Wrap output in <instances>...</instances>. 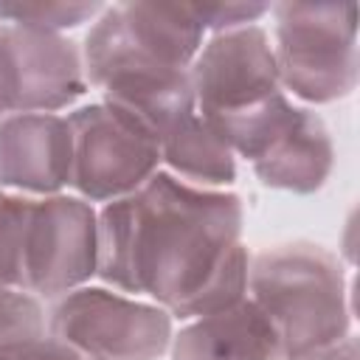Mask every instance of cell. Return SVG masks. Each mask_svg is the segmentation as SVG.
Returning <instances> with one entry per match:
<instances>
[{"label": "cell", "instance_id": "6da1fadb", "mask_svg": "<svg viewBox=\"0 0 360 360\" xmlns=\"http://www.w3.org/2000/svg\"><path fill=\"white\" fill-rule=\"evenodd\" d=\"M242 219L236 194L197 188L160 169L98 211L96 276L118 292L149 295L180 321L228 309L248 295Z\"/></svg>", "mask_w": 360, "mask_h": 360}, {"label": "cell", "instance_id": "7a4b0ae2", "mask_svg": "<svg viewBox=\"0 0 360 360\" xmlns=\"http://www.w3.org/2000/svg\"><path fill=\"white\" fill-rule=\"evenodd\" d=\"M248 298L276 326L284 360H301L352 335L343 264L315 242H284L250 256Z\"/></svg>", "mask_w": 360, "mask_h": 360}, {"label": "cell", "instance_id": "3957f363", "mask_svg": "<svg viewBox=\"0 0 360 360\" xmlns=\"http://www.w3.org/2000/svg\"><path fill=\"white\" fill-rule=\"evenodd\" d=\"M273 53L284 93L332 104L357 90V8L338 3H278Z\"/></svg>", "mask_w": 360, "mask_h": 360}, {"label": "cell", "instance_id": "277c9868", "mask_svg": "<svg viewBox=\"0 0 360 360\" xmlns=\"http://www.w3.org/2000/svg\"><path fill=\"white\" fill-rule=\"evenodd\" d=\"M205 42L202 25L188 3H115L93 20L84 45L87 84L101 87L127 68L188 70Z\"/></svg>", "mask_w": 360, "mask_h": 360}, {"label": "cell", "instance_id": "5b68a950", "mask_svg": "<svg viewBox=\"0 0 360 360\" xmlns=\"http://www.w3.org/2000/svg\"><path fill=\"white\" fill-rule=\"evenodd\" d=\"M172 323L160 304L93 284L65 292L48 312V335L87 360H158L169 352Z\"/></svg>", "mask_w": 360, "mask_h": 360}, {"label": "cell", "instance_id": "8992f818", "mask_svg": "<svg viewBox=\"0 0 360 360\" xmlns=\"http://www.w3.org/2000/svg\"><path fill=\"white\" fill-rule=\"evenodd\" d=\"M73 174L70 186L87 202H112L141 188L160 172V138L138 115L93 101L70 115Z\"/></svg>", "mask_w": 360, "mask_h": 360}, {"label": "cell", "instance_id": "52a82bcc", "mask_svg": "<svg viewBox=\"0 0 360 360\" xmlns=\"http://www.w3.org/2000/svg\"><path fill=\"white\" fill-rule=\"evenodd\" d=\"M98 267V211L79 194L34 197L25 228L22 287L62 298L90 284Z\"/></svg>", "mask_w": 360, "mask_h": 360}, {"label": "cell", "instance_id": "ba28073f", "mask_svg": "<svg viewBox=\"0 0 360 360\" xmlns=\"http://www.w3.org/2000/svg\"><path fill=\"white\" fill-rule=\"evenodd\" d=\"M82 48L51 31L0 22V112H59L87 93Z\"/></svg>", "mask_w": 360, "mask_h": 360}, {"label": "cell", "instance_id": "9c48e42d", "mask_svg": "<svg viewBox=\"0 0 360 360\" xmlns=\"http://www.w3.org/2000/svg\"><path fill=\"white\" fill-rule=\"evenodd\" d=\"M188 76L200 115L245 110L281 90L273 42L262 25L211 34L197 51Z\"/></svg>", "mask_w": 360, "mask_h": 360}, {"label": "cell", "instance_id": "30bf717a", "mask_svg": "<svg viewBox=\"0 0 360 360\" xmlns=\"http://www.w3.org/2000/svg\"><path fill=\"white\" fill-rule=\"evenodd\" d=\"M73 132L68 115L17 112L0 118V188L51 197L70 186Z\"/></svg>", "mask_w": 360, "mask_h": 360}, {"label": "cell", "instance_id": "8fae6325", "mask_svg": "<svg viewBox=\"0 0 360 360\" xmlns=\"http://www.w3.org/2000/svg\"><path fill=\"white\" fill-rule=\"evenodd\" d=\"M172 360H284L270 318L245 295L228 309L186 321L169 343Z\"/></svg>", "mask_w": 360, "mask_h": 360}, {"label": "cell", "instance_id": "7c38bea8", "mask_svg": "<svg viewBox=\"0 0 360 360\" xmlns=\"http://www.w3.org/2000/svg\"><path fill=\"white\" fill-rule=\"evenodd\" d=\"M332 166V135L323 118L309 107H298L292 124L264 149L259 160H253V172L267 188L292 194H315L318 188H323Z\"/></svg>", "mask_w": 360, "mask_h": 360}, {"label": "cell", "instance_id": "4fadbf2b", "mask_svg": "<svg viewBox=\"0 0 360 360\" xmlns=\"http://www.w3.org/2000/svg\"><path fill=\"white\" fill-rule=\"evenodd\" d=\"M101 101L115 104L146 121L158 138L197 110L188 70L180 68H129L112 73L101 87Z\"/></svg>", "mask_w": 360, "mask_h": 360}, {"label": "cell", "instance_id": "5bb4252c", "mask_svg": "<svg viewBox=\"0 0 360 360\" xmlns=\"http://www.w3.org/2000/svg\"><path fill=\"white\" fill-rule=\"evenodd\" d=\"M236 155L219 132L194 110L160 135V163L166 172L197 188L222 191L236 180Z\"/></svg>", "mask_w": 360, "mask_h": 360}, {"label": "cell", "instance_id": "9a60e30c", "mask_svg": "<svg viewBox=\"0 0 360 360\" xmlns=\"http://www.w3.org/2000/svg\"><path fill=\"white\" fill-rule=\"evenodd\" d=\"M295 112H298V104H292L290 96L284 90H278L276 96H270L253 107L219 112V115H202V118L219 132V138L231 146L233 155L253 163L292 124Z\"/></svg>", "mask_w": 360, "mask_h": 360}, {"label": "cell", "instance_id": "2e32d148", "mask_svg": "<svg viewBox=\"0 0 360 360\" xmlns=\"http://www.w3.org/2000/svg\"><path fill=\"white\" fill-rule=\"evenodd\" d=\"M48 335V312L42 298L22 287L0 284V352L25 346Z\"/></svg>", "mask_w": 360, "mask_h": 360}, {"label": "cell", "instance_id": "e0dca14e", "mask_svg": "<svg viewBox=\"0 0 360 360\" xmlns=\"http://www.w3.org/2000/svg\"><path fill=\"white\" fill-rule=\"evenodd\" d=\"M31 205L34 197L0 188V284L22 287L25 228H28Z\"/></svg>", "mask_w": 360, "mask_h": 360}, {"label": "cell", "instance_id": "ac0fdd59", "mask_svg": "<svg viewBox=\"0 0 360 360\" xmlns=\"http://www.w3.org/2000/svg\"><path fill=\"white\" fill-rule=\"evenodd\" d=\"M101 11V3H0V22L62 34L65 28L93 22Z\"/></svg>", "mask_w": 360, "mask_h": 360}, {"label": "cell", "instance_id": "d6986e66", "mask_svg": "<svg viewBox=\"0 0 360 360\" xmlns=\"http://www.w3.org/2000/svg\"><path fill=\"white\" fill-rule=\"evenodd\" d=\"M188 8L194 20L202 25V31H211V34L233 31L242 25H256L259 17L270 14L267 3H202V6L188 3Z\"/></svg>", "mask_w": 360, "mask_h": 360}, {"label": "cell", "instance_id": "ffe728a7", "mask_svg": "<svg viewBox=\"0 0 360 360\" xmlns=\"http://www.w3.org/2000/svg\"><path fill=\"white\" fill-rule=\"evenodd\" d=\"M0 360H87L84 354H79L73 346L62 343L53 335H45L39 340H31L25 346L0 352Z\"/></svg>", "mask_w": 360, "mask_h": 360}, {"label": "cell", "instance_id": "44dd1931", "mask_svg": "<svg viewBox=\"0 0 360 360\" xmlns=\"http://www.w3.org/2000/svg\"><path fill=\"white\" fill-rule=\"evenodd\" d=\"M301 360H360V349H357V338L354 335H346L340 343L335 346H326L321 352H312Z\"/></svg>", "mask_w": 360, "mask_h": 360}, {"label": "cell", "instance_id": "7402d4cb", "mask_svg": "<svg viewBox=\"0 0 360 360\" xmlns=\"http://www.w3.org/2000/svg\"><path fill=\"white\" fill-rule=\"evenodd\" d=\"M0 118H3V112H0Z\"/></svg>", "mask_w": 360, "mask_h": 360}]
</instances>
